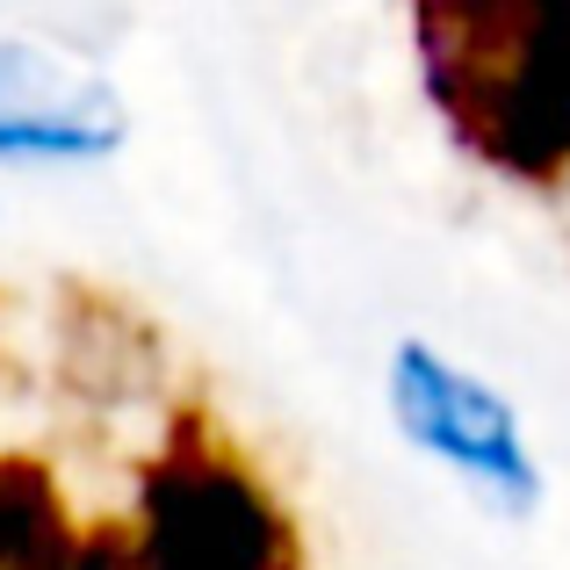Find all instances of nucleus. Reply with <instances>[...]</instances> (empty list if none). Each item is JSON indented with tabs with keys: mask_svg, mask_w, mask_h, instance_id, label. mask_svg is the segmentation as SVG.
<instances>
[{
	"mask_svg": "<svg viewBox=\"0 0 570 570\" xmlns=\"http://www.w3.org/2000/svg\"><path fill=\"white\" fill-rule=\"evenodd\" d=\"M0 570H289V534L181 412L101 462L0 441Z\"/></svg>",
	"mask_w": 570,
	"mask_h": 570,
	"instance_id": "1",
	"label": "nucleus"
},
{
	"mask_svg": "<svg viewBox=\"0 0 570 570\" xmlns=\"http://www.w3.org/2000/svg\"><path fill=\"white\" fill-rule=\"evenodd\" d=\"M390 419L412 448H426L441 470H455L470 491H484L505 513H534L542 505V470L520 433L513 404L484 376L441 362L426 340H404L390 354Z\"/></svg>",
	"mask_w": 570,
	"mask_h": 570,
	"instance_id": "2",
	"label": "nucleus"
},
{
	"mask_svg": "<svg viewBox=\"0 0 570 570\" xmlns=\"http://www.w3.org/2000/svg\"><path fill=\"white\" fill-rule=\"evenodd\" d=\"M124 145V101L37 43H0V167H87Z\"/></svg>",
	"mask_w": 570,
	"mask_h": 570,
	"instance_id": "3",
	"label": "nucleus"
}]
</instances>
